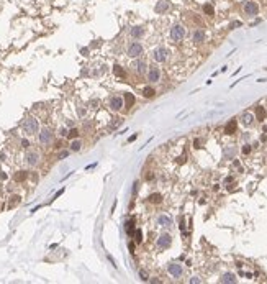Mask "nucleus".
<instances>
[{"instance_id":"obj_1","label":"nucleus","mask_w":267,"mask_h":284,"mask_svg":"<svg viewBox=\"0 0 267 284\" xmlns=\"http://www.w3.org/2000/svg\"><path fill=\"white\" fill-rule=\"evenodd\" d=\"M23 130H25V132L28 133V135H35V133L39 130L38 120H36V118H33V117L26 118V120L23 122Z\"/></svg>"},{"instance_id":"obj_2","label":"nucleus","mask_w":267,"mask_h":284,"mask_svg":"<svg viewBox=\"0 0 267 284\" xmlns=\"http://www.w3.org/2000/svg\"><path fill=\"white\" fill-rule=\"evenodd\" d=\"M143 46H141V43L138 41H131L130 44H128V56L133 58V59H136V58H139L141 54H143Z\"/></svg>"},{"instance_id":"obj_3","label":"nucleus","mask_w":267,"mask_h":284,"mask_svg":"<svg viewBox=\"0 0 267 284\" xmlns=\"http://www.w3.org/2000/svg\"><path fill=\"white\" fill-rule=\"evenodd\" d=\"M167 58H169V50L164 46H159L152 51V59H154L156 63H164Z\"/></svg>"},{"instance_id":"obj_4","label":"nucleus","mask_w":267,"mask_h":284,"mask_svg":"<svg viewBox=\"0 0 267 284\" xmlns=\"http://www.w3.org/2000/svg\"><path fill=\"white\" fill-rule=\"evenodd\" d=\"M171 38L172 41H180V39L185 38V28L182 25H174L171 28Z\"/></svg>"},{"instance_id":"obj_5","label":"nucleus","mask_w":267,"mask_h":284,"mask_svg":"<svg viewBox=\"0 0 267 284\" xmlns=\"http://www.w3.org/2000/svg\"><path fill=\"white\" fill-rule=\"evenodd\" d=\"M171 243H172V237L169 233H162V235H159V238H157V248L159 250H165V248H169L171 246Z\"/></svg>"},{"instance_id":"obj_6","label":"nucleus","mask_w":267,"mask_h":284,"mask_svg":"<svg viewBox=\"0 0 267 284\" xmlns=\"http://www.w3.org/2000/svg\"><path fill=\"white\" fill-rule=\"evenodd\" d=\"M167 273L172 277H180L182 273H184V268H182V264H179V263H169Z\"/></svg>"},{"instance_id":"obj_7","label":"nucleus","mask_w":267,"mask_h":284,"mask_svg":"<svg viewBox=\"0 0 267 284\" xmlns=\"http://www.w3.org/2000/svg\"><path fill=\"white\" fill-rule=\"evenodd\" d=\"M244 13L247 15V17H256L257 13H259V5L256 4V2H246L244 4Z\"/></svg>"},{"instance_id":"obj_8","label":"nucleus","mask_w":267,"mask_h":284,"mask_svg":"<svg viewBox=\"0 0 267 284\" xmlns=\"http://www.w3.org/2000/svg\"><path fill=\"white\" fill-rule=\"evenodd\" d=\"M53 132H51L49 128H43L41 132H39V141L43 143V145H49L51 141H53Z\"/></svg>"},{"instance_id":"obj_9","label":"nucleus","mask_w":267,"mask_h":284,"mask_svg":"<svg viewBox=\"0 0 267 284\" xmlns=\"http://www.w3.org/2000/svg\"><path fill=\"white\" fill-rule=\"evenodd\" d=\"M161 79V69L157 66H151L148 69V81L149 82H157Z\"/></svg>"},{"instance_id":"obj_10","label":"nucleus","mask_w":267,"mask_h":284,"mask_svg":"<svg viewBox=\"0 0 267 284\" xmlns=\"http://www.w3.org/2000/svg\"><path fill=\"white\" fill-rule=\"evenodd\" d=\"M26 163H28L30 166H36V164L39 163V153L30 149V151L26 153Z\"/></svg>"},{"instance_id":"obj_11","label":"nucleus","mask_w":267,"mask_h":284,"mask_svg":"<svg viewBox=\"0 0 267 284\" xmlns=\"http://www.w3.org/2000/svg\"><path fill=\"white\" fill-rule=\"evenodd\" d=\"M123 105H125V102H123V99H121V97H112V99H110V109H112L113 112L121 110V109H123Z\"/></svg>"},{"instance_id":"obj_12","label":"nucleus","mask_w":267,"mask_h":284,"mask_svg":"<svg viewBox=\"0 0 267 284\" xmlns=\"http://www.w3.org/2000/svg\"><path fill=\"white\" fill-rule=\"evenodd\" d=\"M169 8H171V2H167V0H159L157 4H156L154 10H156V13H165Z\"/></svg>"},{"instance_id":"obj_13","label":"nucleus","mask_w":267,"mask_h":284,"mask_svg":"<svg viewBox=\"0 0 267 284\" xmlns=\"http://www.w3.org/2000/svg\"><path fill=\"white\" fill-rule=\"evenodd\" d=\"M157 225H161V227H172V218L169 215H165V213H162V215L157 217Z\"/></svg>"},{"instance_id":"obj_14","label":"nucleus","mask_w":267,"mask_h":284,"mask_svg":"<svg viewBox=\"0 0 267 284\" xmlns=\"http://www.w3.org/2000/svg\"><path fill=\"white\" fill-rule=\"evenodd\" d=\"M133 68H134V72H138V74H144V72L148 71V66H146V63L144 61H136V63L133 64Z\"/></svg>"},{"instance_id":"obj_15","label":"nucleus","mask_w":267,"mask_h":284,"mask_svg":"<svg viewBox=\"0 0 267 284\" xmlns=\"http://www.w3.org/2000/svg\"><path fill=\"white\" fill-rule=\"evenodd\" d=\"M130 35H131V38L138 39V38H141V36L144 35V28L143 26H133V28L130 30Z\"/></svg>"},{"instance_id":"obj_16","label":"nucleus","mask_w":267,"mask_h":284,"mask_svg":"<svg viewBox=\"0 0 267 284\" xmlns=\"http://www.w3.org/2000/svg\"><path fill=\"white\" fill-rule=\"evenodd\" d=\"M192 39H193V43H203L205 41V31H202V30H195V31H193Z\"/></svg>"},{"instance_id":"obj_17","label":"nucleus","mask_w":267,"mask_h":284,"mask_svg":"<svg viewBox=\"0 0 267 284\" xmlns=\"http://www.w3.org/2000/svg\"><path fill=\"white\" fill-rule=\"evenodd\" d=\"M241 122H242V125L249 127V125H252V123H254V115H252V114H249V112H246V114H242Z\"/></svg>"},{"instance_id":"obj_18","label":"nucleus","mask_w":267,"mask_h":284,"mask_svg":"<svg viewBox=\"0 0 267 284\" xmlns=\"http://www.w3.org/2000/svg\"><path fill=\"white\" fill-rule=\"evenodd\" d=\"M236 127H238V123H236V120L233 118V120L228 122V125L225 127V133L226 135H233V133L236 132Z\"/></svg>"},{"instance_id":"obj_19","label":"nucleus","mask_w":267,"mask_h":284,"mask_svg":"<svg viewBox=\"0 0 267 284\" xmlns=\"http://www.w3.org/2000/svg\"><path fill=\"white\" fill-rule=\"evenodd\" d=\"M220 281H221V283H236L238 277H236V274H233V273H225Z\"/></svg>"},{"instance_id":"obj_20","label":"nucleus","mask_w":267,"mask_h":284,"mask_svg":"<svg viewBox=\"0 0 267 284\" xmlns=\"http://www.w3.org/2000/svg\"><path fill=\"white\" fill-rule=\"evenodd\" d=\"M123 102L126 103V109H130V107L134 103V97H133V94H131V92H126V94H125Z\"/></svg>"},{"instance_id":"obj_21","label":"nucleus","mask_w":267,"mask_h":284,"mask_svg":"<svg viewBox=\"0 0 267 284\" xmlns=\"http://www.w3.org/2000/svg\"><path fill=\"white\" fill-rule=\"evenodd\" d=\"M234 154H236V149L233 148V146H228V148H225V151H223V156H225L226 159H231Z\"/></svg>"},{"instance_id":"obj_22","label":"nucleus","mask_w":267,"mask_h":284,"mask_svg":"<svg viewBox=\"0 0 267 284\" xmlns=\"http://www.w3.org/2000/svg\"><path fill=\"white\" fill-rule=\"evenodd\" d=\"M154 94H156V90L152 89L151 85H148V87H144V89H143V95L146 97V99H151Z\"/></svg>"},{"instance_id":"obj_23","label":"nucleus","mask_w":267,"mask_h":284,"mask_svg":"<svg viewBox=\"0 0 267 284\" xmlns=\"http://www.w3.org/2000/svg\"><path fill=\"white\" fill-rule=\"evenodd\" d=\"M113 74H116L118 77H125V76H126V72L123 71V68H121V66L115 64V66H113Z\"/></svg>"},{"instance_id":"obj_24","label":"nucleus","mask_w":267,"mask_h":284,"mask_svg":"<svg viewBox=\"0 0 267 284\" xmlns=\"http://www.w3.org/2000/svg\"><path fill=\"white\" fill-rule=\"evenodd\" d=\"M149 202L151 204H161L162 202V195L161 194H151L149 195Z\"/></svg>"},{"instance_id":"obj_25","label":"nucleus","mask_w":267,"mask_h":284,"mask_svg":"<svg viewBox=\"0 0 267 284\" xmlns=\"http://www.w3.org/2000/svg\"><path fill=\"white\" fill-rule=\"evenodd\" d=\"M81 148H82L81 140H72V143H70V151H79Z\"/></svg>"},{"instance_id":"obj_26","label":"nucleus","mask_w":267,"mask_h":284,"mask_svg":"<svg viewBox=\"0 0 267 284\" xmlns=\"http://www.w3.org/2000/svg\"><path fill=\"white\" fill-rule=\"evenodd\" d=\"M203 12L208 15V17H213V15H215V8L211 7L210 4H205V5H203Z\"/></svg>"},{"instance_id":"obj_27","label":"nucleus","mask_w":267,"mask_h":284,"mask_svg":"<svg viewBox=\"0 0 267 284\" xmlns=\"http://www.w3.org/2000/svg\"><path fill=\"white\" fill-rule=\"evenodd\" d=\"M125 230H126L128 237H133V233H134V227H133V222H128V224L125 225Z\"/></svg>"},{"instance_id":"obj_28","label":"nucleus","mask_w":267,"mask_h":284,"mask_svg":"<svg viewBox=\"0 0 267 284\" xmlns=\"http://www.w3.org/2000/svg\"><path fill=\"white\" fill-rule=\"evenodd\" d=\"M256 114H257V118H259V120H262V118L266 117V110H264V109H262L260 105L256 109Z\"/></svg>"},{"instance_id":"obj_29","label":"nucleus","mask_w":267,"mask_h":284,"mask_svg":"<svg viewBox=\"0 0 267 284\" xmlns=\"http://www.w3.org/2000/svg\"><path fill=\"white\" fill-rule=\"evenodd\" d=\"M134 242L136 243H141L143 242V233H141V230H134Z\"/></svg>"},{"instance_id":"obj_30","label":"nucleus","mask_w":267,"mask_h":284,"mask_svg":"<svg viewBox=\"0 0 267 284\" xmlns=\"http://www.w3.org/2000/svg\"><path fill=\"white\" fill-rule=\"evenodd\" d=\"M21 174H17V176H15V179H17V181H23V179L26 178V173L25 171H20Z\"/></svg>"},{"instance_id":"obj_31","label":"nucleus","mask_w":267,"mask_h":284,"mask_svg":"<svg viewBox=\"0 0 267 284\" xmlns=\"http://www.w3.org/2000/svg\"><path fill=\"white\" fill-rule=\"evenodd\" d=\"M77 135H79V132L75 130V128H74V130H70V132L67 133V136H69V138H77Z\"/></svg>"},{"instance_id":"obj_32","label":"nucleus","mask_w":267,"mask_h":284,"mask_svg":"<svg viewBox=\"0 0 267 284\" xmlns=\"http://www.w3.org/2000/svg\"><path fill=\"white\" fill-rule=\"evenodd\" d=\"M238 26H241V21H233V23H231V25H229V28H238Z\"/></svg>"},{"instance_id":"obj_33","label":"nucleus","mask_w":267,"mask_h":284,"mask_svg":"<svg viewBox=\"0 0 267 284\" xmlns=\"http://www.w3.org/2000/svg\"><path fill=\"white\" fill-rule=\"evenodd\" d=\"M139 276L143 281H148V274H146V271H139Z\"/></svg>"},{"instance_id":"obj_34","label":"nucleus","mask_w":267,"mask_h":284,"mask_svg":"<svg viewBox=\"0 0 267 284\" xmlns=\"http://www.w3.org/2000/svg\"><path fill=\"white\" fill-rule=\"evenodd\" d=\"M249 151H251V146H249V145H244V146H242V153H244V154H247Z\"/></svg>"},{"instance_id":"obj_35","label":"nucleus","mask_w":267,"mask_h":284,"mask_svg":"<svg viewBox=\"0 0 267 284\" xmlns=\"http://www.w3.org/2000/svg\"><path fill=\"white\" fill-rule=\"evenodd\" d=\"M193 145H195V148H200V145H202V140H195V143H193Z\"/></svg>"},{"instance_id":"obj_36","label":"nucleus","mask_w":267,"mask_h":284,"mask_svg":"<svg viewBox=\"0 0 267 284\" xmlns=\"http://www.w3.org/2000/svg\"><path fill=\"white\" fill-rule=\"evenodd\" d=\"M67 154H69V151H62V153H61V154H59V159H61V158H66Z\"/></svg>"},{"instance_id":"obj_37","label":"nucleus","mask_w":267,"mask_h":284,"mask_svg":"<svg viewBox=\"0 0 267 284\" xmlns=\"http://www.w3.org/2000/svg\"><path fill=\"white\" fill-rule=\"evenodd\" d=\"M138 192V182H134V187H133V195H136Z\"/></svg>"},{"instance_id":"obj_38","label":"nucleus","mask_w":267,"mask_h":284,"mask_svg":"<svg viewBox=\"0 0 267 284\" xmlns=\"http://www.w3.org/2000/svg\"><path fill=\"white\" fill-rule=\"evenodd\" d=\"M190 283H200V279H198V277L195 276V277H192V279H190Z\"/></svg>"},{"instance_id":"obj_39","label":"nucleus","mask_w":267,"mask_h":284,"mask_svg":"<svg viewBox=\"0 0 267 284\" xmlns=\"http://www.w3.org/2000/svg\"><path fill=\"white\" fill-rule=\"evenodd\" d=\"M81 53L84 54V56H87V54H89V50H85V48H84V50H81Z\"/></svg>"},{"instance_id":"obj_40","label":"nucleus","mask_w":267,"mask_h":284,"mask_svg":"<svg viewBox=\"0 0 267 284\" xmlns=\"http://www.w3.org/2000/svg\"><path fill=\"white\" fill-rule=\"evenodd\" d=\"M130 251L134 253V243H130Z\"/></svg>"}]
</instances>
